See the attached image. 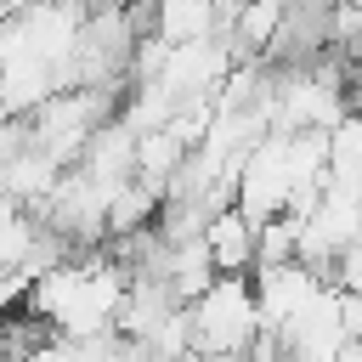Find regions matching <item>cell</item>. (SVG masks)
Wrapping results in <instances>:
<instances>
[{"label":"cell","instance_id":"obj_1","mask_svg":"<svg viewBox=\"0 0 362 362\" xmlns=\"http://www.w3.org/2000/svg\"><path fill=\"white\" fill-rule=\"evenodd\" d=\"M187 322H192V356L221 362V356H243L249 339L260 334V300H255V277H215L198 300H187Z\"/></svg>","mask_w":362,"mask_h":362},{"label":"cell","instance_id":"obj_2","mask_svg":"<svg viewBox=\"0 0 362 362\" xmlns=\"http://www.w3.org/2000/svg\"><path fill=\"white\" fill-rule=\"evenodd\" d=\"M204 249H209L215 272H226V277H249V272H255V221H249L238 204L215 209L209 226H204Z\"/></svg>","mask_w":362,"mask_h":362}]
</instances>
